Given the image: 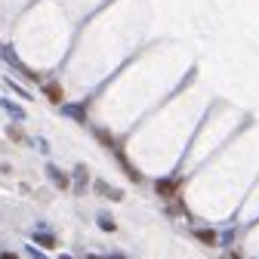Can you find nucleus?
Instances as JSON below:
<instances>
[{
    "instance_id": "obj_1",
    "label": "nucleus",
    "mask_w": 259,
    "mask_h": 259,
    "mask_svg": "<svg viewBox=\"0 0 259 259\" xmlns=\"http://www.w3.org/2000/svg\"><path fill=\"white\" fill-rule=\"evenodd\" d=\"M179 188H182V179H157L154 182V194H157V198H164V201L176 198Z\"/></svg>"
},
{
    "instance_id": "obj_2",
    "label": "nucleus",
    "mask_w": 259,
    "mask_h": 259,
    "mask_svg": "<svg viewBox=\"0 0 259 259\" xmlns=\"http://www.w3.org/2000/svg\"><path fill=\"white\" fill-rule=\"evenodd\" d=\"M191 238L201 241L204 247H216V244H219V232H216V229H194Z\"/></svg>"
},
{
    "instance_id": "obj_3",
    "label": "nucleus",
    "mask_w": 259,
    "mask_h": 259,
    "mask_svg": "<svg viewBox=\"0 0 259 259\" xmlns=\"http://www.w3.org/2000/svg\"><path fill=\"white\" fill-rule=\"evenodd\" d=\"M44 96H47L53 105H62V102H65V90H62V83H56V80L44 83Z\"/></svg>"
},
{
    "instance_id": "obj_4",
    "label": "nucleus",
    "mask_w": 259,
    "mask_h": 259,
    "mask_svg": "<svg viewBox=\"0 0 259 259\" xmlns=\"http://www.w3.org/2000/svg\"><path fill=\"white\" fill-rule=\"evenodd\" d=\"M47 176L56 182V188H62V191H68L71 188V179H68V173H62L59 167H53V164H47Z\"/></svg>"
},
{
    "instance_id": "obj_5",
    "label": "nucleus",
    "mask_w": 259,
    "mask_h": 259,
    "mask_svg": "<svg viewBox=\"0 0 259 259\" xmlns=\"http://www.w3.org/2000/svg\"><path fill=\"white\" fill-rule=\"evenodd\" d=\"M87 185H90V173L83 164L74 167V194H87Z\"/></svg>"
},
{
    "instance_id": "obj_6",
    "label": "nucleus",
    "mask_w": 259,
    "mask_h": 259,
    "mask_svg": "<svg viewBox=\"0 0 259 259\" xmlns=\"http://www.w3.org/2000/svg\"><path fill=\"white\" fill-rule=\"evenodd\" d=\"M93 185H96V191H99V194H102V198H111V201H120V198H123V191H117V188H111V185H108V182H102V179H96Z\"/></svg>"
},
{
    "instance_id": "obj_7",
    "label": "nucleus",
    "mask_w": 259,
    "mask_h": 259,
    "mask_svg": "<svg viewBox=\"0 0 259 259\" xmlns=\"http://www.w3.org/2000/svg\"><path fill=\"white\" fill-rule=\"evenodd\" d=\"M93 133H96V139H99V145H105V148H117V139H114V136L108 133V130H102V126H96Z\"/></svg>"
},
{
    "instance_id": "obj_8",
    "label": "nucleus",
    "mask_w": 259,
    "mask_h": 259,
    "mask_svg": "<svg viewBox=\"0 0 259 259\" xmlns=\"http://www.w3.org/2000/svg\"><path fill=\"white\" fill-rule=\"evenodd\" d=\"M167 213H170V216H188V207L179 201V194H176V198H170V207H167Z\"/></svg>"
},
{
    "instance_id": "obj_9",
    "label": "nucleus",
    "mask_w": 259,
    "mask_h": 259,
    "mask_svg": "<svg viewBox=\"0 0 259 259\" xmlns=\"http://www.w3.org/2000/svg\"><path fill=\"white\" fill-rule=\"evenodd\" d=\"M96 222H99V229H102V232H111V235L117 232V222H114L108 213H99V219H96Z\"/></svg>"
},
{
    "instance_id": "obj_10",
    "label": "nucleus",
    "mask_w": 259,
    "mask_h": 259,
    "mask_svg": "<svg viewBox=\"0 0 259 259\" xmlns=\"http://www.w3.org/2000/svg\"><path fill=\"white\" fill-rule=\"evenodd\" d=\"M62 111L68 114V117H74V120H87V114H83V105H65V102H62Z\"/></svg>"
},
{
    "instance_id": "obj_11",
    "label": "nucleus",
    "mask_w": 259,
    "mask_h": 259,
    "mask_svg": "<svg viewBox=\"0 0 259 259\" xmlns=\"http://www.w3.org/2000/svg\"><path fill=\"white\" fill-rule=\"evenodd\" d=\"M4 83H7V90H13V93H16V96H22V99H31V93H25V90H22V87H19V83H13V77H7V80H4Z\"/></svg>"
},
{
    "instance_id": "obj_12",
    "label": "nucleus",
    "mask_w": 259,
    "mask_h": 259,
    "mask_svg": "<svg viewBox=\"0 0 259 259\" xmlns=\"http://www.w3.org/2000/svg\"><path fill=\"white\" fill-rule=\"evenodd\" d=\"M34 241H37L40 247H56V238H53V235H47V232H40V235H34Z\"/></svg>"
},
{
    "instance_id": "obj_13",
    "label": "nucleus",
    "mask_w": 259,
    "mask_h": 259,
    "mask_svg": "<svg viewBox=\"0 0 259 259\" xmlns=\"http://www.w3.org/2000/svg\"><path fill=\"white\" fill-rule=\"evenodd\" d=\"M7 136H10L13 142H25V133H22V130H19V126H13V123L7 126Z\"/></svg>"
},
{
    "instance_id": "obj_14",
    "label": "nucleus",
    "mask_w": 259,
    "mask_h": 259,
    "mask_svg": "<svg viewBox=\"0 0 259 259\" xmlns=\"http://www.w3.org/2000/svg\"><path fill=\"white\" fill-rule=\"evenodd\" d=\"M4 108H7V111H10V114H13V117H19V120H22V117H25V111H22V108H19V105H13V102H10V99H4Z\"/></svg>"
},
{
    "instance_id": "obj_15",
    "label": "nucleus",
    "mask_w": 259,
    "mask_h": 259,
    "mask_svg": "<svg viewBox=\"0 0 259 259\" xmlns=\"http://www.w3.org/2000/svg\"><path fill=\"white\" fill-rule=\"evenodd\" d=\"M0 259H22V256H19V253H10V250H7V253H0Z\"/></svg>"
},
{
    "instance_id": "obj_16",
    "label": "nucleus",
    "mask_w": 259,
    "mask_h": 259,
    "mask_svg": "<svg viewBox=\"0 0 259 259\" xmlns=\"http://www.w3.org/2000/svg\"><path fill=\"white\" fill-rule=\"evenodd\" d=\"M225 259H244V256H241V253H235V250H232V253H225Z\"/></svg>"
},
{
    "instance_id": "obj_17",
    "label": "nucleus",
    "mask_w": 259,
    "mask_h": 259,
    "mask_svg": "<svg viewBox=\"0 0 259 259\" xmlns=\"http://www.w3.org/2000/svg\"><path fill=\"white\" fill-rule=\"evenodd\" d=\"M31 256H34V259H47L44 253H37V250H31Z\"/></svg>"
},
{
    "instance_id": "obj_18",
    "label": "nucleus",
    "mask_w": 259,
    "mask_h": 259,
    "mask_svg": "<svg viewBox=\"0 0 259 259\" xmlns=\"http://www.w3.org/2000/svg\"><path fill=\"white\" fill-rule=\"evenodd\" d=\"M108 259H126V256H120V253H114V256H108Z\"/></svg>"
},
{
    "instance_id": "obj_19",
    "label": "nucleus",
    "mask_w": 259,
    "mask_h": 259,
    "mask_svg": "<svg viewBox=\"0 0 259 259\" xmlns=\"http://www.w3.org/2000/svg\"><path fill=\"white\" fill-rule=\"evenodd\" d=\"M62 259H74V256H68V253H62Z\"/></svg>"
},
{
    "instance_id": "obj_20",
    "label": "nucleus",
    "mask_w": 259,
    "mask_h": 259,
    "mask_svg": "<svg viewBox=\"0 0 259 259\" xmlns=\"http://www.w3.org/2000/svg\"><path fill=\"white\" fill-rule=\"evenodd\" d=\"M87 259H102V256H87Z\"/></svg>"
}]
</instances>
